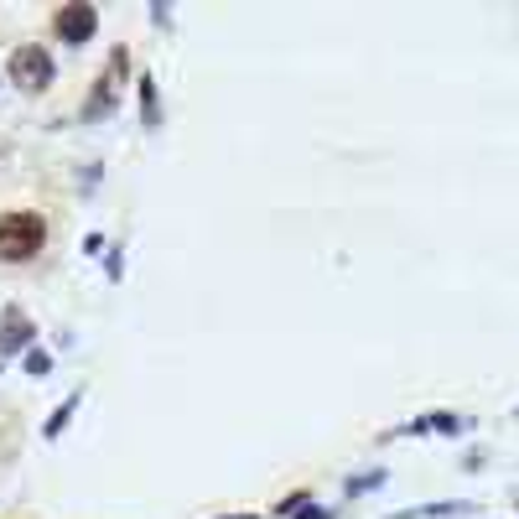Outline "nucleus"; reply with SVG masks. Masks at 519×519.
Masks as SVG:
<instances>
[{"label":"nucleus","instance_id":"obj_1","mask_svg":"<svg viewBox=\"0 0 519 519\" xmlns=\"http://www.w3.org/2000/svg\"><path fill=\"white\" fill-rule=\"evenodd\" d=\"M48 244V218L42 213H0V260H37Z\"/></svg>","mask_w":519,"mask_h":519},{"label":"nucleus","instance_id":"obj_2","mask_svg":"<svg viewBox=\"0 0 519 519\" xmlns=\"http://www.w3.org/2000/svg\"><path fill=\"white\" fill-rule=\"evenodd\" d=\"M11 79L26 83L32 94H42V89L52 83V58L37 48V42H21V48L11 52Z\"/></svg>","mask_w":519,"mask_h":519},{"label":"nucleus","instance_id":"obj_3","mask_svg":"<svg viewBox=\"0 0 519 519\" xmlns=\"http://www.w3.org/2000/svg\"><path fill=\"white\" fill-rule=\"evenodd\" d=\"M52 26H58V37H63L68 48H83V42L94 37V26H99V11L94 5H83V0H73V5H63V11L52 16Z\"/></svg>","mask_w":519,"mask_h":519},{"label":"nucleus","instance_id":"obj_4","mask_svg":"<svg viewBox=\"0 0 519 519\" xmlns=\"http://www.w3.org/2000/svg\"><path fill=\"white\" fill-rule=\"evenodd\" d=\"M32 343V317L21 307H5V317H0V354H21Z\"/></svg>","mask_w":519,"mask_h":519},{"label":"nucleus","instance_id":"obj_5","mask_svg":"<svg viewBox=\"0 0 519 519\" xmlns=\"http://www.w3.org/2000/svg\"><path fill=\"white\" fill-rule=\"evenodd\" d=\"M410 431H462V416H452V410H431V416H421V421L400 426V437H410Z\"/></svg>","mask_w":519,"mask_h":519},{"label":"nucleus","instance_id":"obj_6","mask_svg":"<svg viewBox=\"0 0 519 519\" xmlns=\"http://www.w3.org/2000/svg\"><path fill=\"white\" fill-rule=\"evenodd\" d=\"M447 514H468V503H421V509H400L389 519H447Z\"/></svg>","mask_w":519,"mask_h":519},{"label":"nucleus","instance_id":"obj_7","mask_svg":"<svg viewBox=\"0 0 519 519\" xmlns=\"http://www.w3.org/2000/svg\"><path fill=\"white\" fill-rule=\"evenodd\" d=\"M79 400H83V395H79V389H73V395H68L63 406H58V416H52V421H48V437H58V431H63V426H68V416H73V406H79Z\"/></svg>","mask_w":519,"mask_h":519},{"label":"nucleus","instance_id":"obj_8","mask_svg":"<svg viewBox=\"0 0 519 519\" xmlns=\"http://www.w3.org/2000/svg\"><path fill=\"white\" fill-rule=\"evenodd\" d=\"M385 472H364V478H348V493H364V488H379Z\"/></svg>","mask_w":519,"mask_h":519},{"label":"nucleus","instance_id":"obj_9","mask_svg":"<svg viewBox=\"0 0 519 519\" xmlns=\"http://www.w3.org/2000/svg\"><path fill=\"white\" fill-rule=\"evenodd\" d=\"M141 104H146V120L156 125V89H151V79H141Z\"/></svg>","mask_w":519,"mask_h":519},{"label":"nucleus","instance_id":"obj_10","mask_svg":"<svg viewBox=\"0 0 519 519\" xmlns=\"http://www.w3.org/2000/svg\"><path fill=\"white\" fill-rule=\"evenodd\" d=\"M302 503H307V493H291V499H281V509H276V514H296Z\"/></svg>","mask_w":519,"mask_h":519},{"label":"nucleus","instance_id":"obj_11","mask_svg":"<svg viewBox=\"0 0 519 519\" xmlns=\"http://www.w3.org/2000/svg\"><path fill=\"white\" fill-rule=\"evenodd\" d=\"M296 519H327V514H323V509H302Z\"/></svg>","mask_w":519,"mask_h":519},{"label":"nucleus","instance_id":"obj_12","mask_svg":"<svg viewBox=\"0 0 519 519\" xmlns=\"http://www.w3.org/2000/svg\"><path fill=\"white\" fill-rule=\"evenodd\" d=\"M234 519H255V514H234Z\"/></svg>","mask_w":519,"mask_h":519},{"label":"nucleus","instance_id":"obj_13","mask_svg":"<svg viewBox=\"0 0 519 519\" xmlns=\"http://www.w3.org/2000/svg\"><path fill=\"white\" fill-rule=\"evenodd\" d=\"M514 503H519V493H514Z\"/></svg>","mask_w":519,"mask_h":519}]
</instances>
